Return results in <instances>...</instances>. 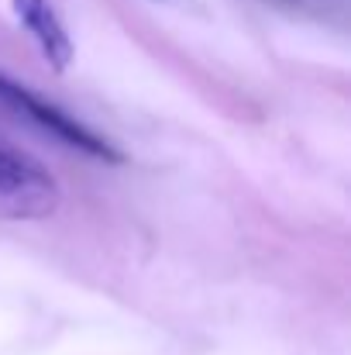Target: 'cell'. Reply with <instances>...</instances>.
Wrapping results in <instances>:
<instances>
[{
	"label": "cell",
	"instance_id": "cell-1",
	"mask_svg": "<svg viewBox=\"0 0 351 355\" xmlns=\"http://www.w3.org/2000/svg\"><path fill=\"white\" fill-rule=\"evenodd\" d=\"M0 107L10 111L14 118L31 121L45 135L59 138L62 145H69V148H76V152L97 159V162H111V166L124 162V152L104 131H93L90 124H83L80 118H73L69 111H62L55 101L35 94L31 87H24V83H17V80H10L3 73H0Z\"/></svg>",
	"mask_w": 351,
	"mask_h": 355
},
{
	"label": "cell",
	"instance_id": "cell-2",
	"mask_svg": "<svg viewBox=\"0 0 351 355\" xmlns=\"http://www.w3.org/2000/svg\"><path fill=\"white\" fill-rule=\"evenodd\" d=\"M62 204V187L48 166L24 148L0 138V218L3 221H42Z\"/></svg>",
	"mask_w": 351,
	"mask_h": 355
},
{
	"label": "cell",
	"instance_id": "cell-3",
	"mask_svg": "<svg viewBox=\"0 0 351 355\" xmlns=\"http://www.w3.org/2000/svg\"><path fill=\"white\" fill-rule=\"evenodd\" d=\"M21 28L35 38L42 59L48 62V69L55 73H66L73 66V55H76V45H73V35L66 31L59 10L52 7V0H10Z\"/></svg>",
	"mask_w": 351,
	"mask_h": 355
}]
</instances>
